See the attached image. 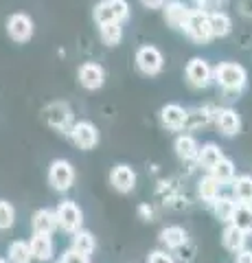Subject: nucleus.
Instances as JSON below:
<instances>
[{
    "label": "nucleus",
    "mask_w": 252,
    "mask_h": 263,
    "mask_svg": "<svg viewBox=\"0 0 252 263\" xmlns=\"http://www.w3.org/2000/svg\"><path fill=\"white\" fill-rule=\"evenodd\" d=\"M213 79L219 84V88L224 90L226 97L237 99L243 92L246 84H248V72H246V68H243L241 64L224 62L213 70Z\"/></svg>",
    "instance_id": "1"
},
{
    "label": "nucleus",
    "mask_w": 252,
    "mask_h": 263,
    "mask_svg": "<svg viewBox=\"0 0 252 263\" xmlns=\"http://www.w3.org/2000/svg\"><path fill=\"white\" fill-rule=\"evenodd\" d=\"M92 18L96 24H105V22L123 24L129 18V5H127V0H101L94 7Z\"/></svg>",
    "instance_id": "2"
},
{
    "label": "nucleus",
    "mask_w": 252,
    "mask_h": 263,
    "mask_svg": "<svg viewBox=\"0 0 252 263\" xmlns=\"http://www.w3.org/2000/svg\"><path fill=\"white\" fill-rule=\"evenodd\" d=\"M42 114H44V121L53 129L62 132V134H70V127H72V123H75V119H72V110H70V105L66 101L48 103L42 110Z\"/></svg>",
    "instance_id": "3"
},
{
    "label": "nucleus",
    "mask_w": 252,
    "mask_h": 263,
    "mask_svg": "<svg viewBox=\"0 0 252 263\" xmlns=\"http://www.w3.org/2000/svg\"><path fill=\"white\" fill-rule=\"evenodd\" d=\"M186 35H189L193 42L198 44H206L210 37V24H208V11H200V9H191V15L186 20L184 29Z\"/></svg>",
    "instance_id": "4"
},
{
    "label": "nucleus",
    "mask_w": 252,
    "mask_h": 263,
    "mask_svg": "<svg viewBox=\"0 0 252 263\" xmlns=\"http://www.w3.org/2000/svg\"><path fill=\"white\" fill-rule=\"evenodd\" d=\"M55 215H57V228L66 230V233H75V230L81 228V224H84V213H81V209L77 206L75 202H62L57 209H55Z\"/></svg>",
    "instance_id": "5"
},
{
    "label": "nucleus",
    "mask_w": 252,
    "mask_h": 263,
    "mask_svg": "<svg viewBox=\"0 0 252 263\" xmlns=\"http://www.w3.org/2000/svg\"><path fill=\"white\" fill-rule=\"evenodd\" d=\"M136 66L138 70L143 72V75H158V72L162 70V66H165V60H162V53L158 51L156 46H141L136 53Z\"/></svg>",
    "instance_id": "6"
},
{
    "label": "nucleus",
    "mask_w": 252,
    "mask_h": 263,
    "mask_svg": "<svg viewBox=\"0 0 252 263\" xmlns=\"http://www.w3.org/2000/svg\"><path fill=\"white\" fill-rule=\"evenodd\" d=\"M186 81L193 86V88H208L210 81H213V68L208 66L206 60L202 57H193V60L186 64Z\"/></svg>",
    "instance_id": "7"
},
{
    "label": "nucleus",
    "mask_w": 252,
    "mask_h": 263,
    "mask_svg": "<svg viewBox=\"0 0 252 263\" xmlns=\"http://www.w3.org/2000/svg\"><path fill=\"white\" fill-rule=\"evenodd\" d=\"M48 182L55 191H68L75 182V171H72V164L68 160H55L48 169Z\"/></svg>",
    "instance_id": "8"
},
{
    "label": "nucleus",
    "mask_w": 252,
    "mask_h": 263,
    "mask_svg": "<svg viewBox=\"0 0 252 263\" xmlns=\"http://www.w3.org/2000/svg\"><path fill=\"white\" fill-rule=\"evenodd\" d=\"M68 136L79 149H92V147H96V143H99V132H96V127L90 121L72 123Z\"/></svg>",
    "instance_id": "9"
},
{
    "label": "nucleus",
    "mask_w": 252,
    "mask_h": 263,
    "mask_svg": "<svg viewBox=\"0 0 252 263\" xmlns=\"http://www.w3.org/2000/svg\"><path fill=\"white\" fill-rule=\"evenodd\" d=\"M7 33L13 42L24 44L33 37V20L29 18L27 13H13L7 20Z\"/></svg>",
    "instance_id": "10"
},
{
    "label": "nucleus",
    "mask_w": 252,
    "mask_h": 263,
    "mask_svg": "<svg viewBox=\"0 0 252 263\" xmlns=\"http://www.w3.org/2000/svg\"><path fill=\"white\" fill-rule=\"evenodd\" d=\"M77 77H79V84L86 90H99L103 86V81H105V70H103L101 64L86 62V64L79 66Z\"/></svg>",
    "instance_id": "11"
},
{
    "label": "nucleus",
    "mask_w": 252,
    "mask_h": 263,
    "mask_svg": "<svg viewBox=\"0 0 252 263\" xmlns=\"http://www.w3.org/2000/svg\"><path fill=\"white\" fill-rule=\"evenodd\" d=\"M110 184L117 189L119 193H129L136 186V171L129 164H117L110 174Z\"/></svg>",
    "instance_id": "12"
},
{
    "label": "nucleus",
    "mask_w": 252,
    "mask_h": 263,
    "mask_svg": "<svg viewBox=\"0 0 252 263\" xmlns=\"http://www.w3.org/2000/svg\"><path fill=\"white\" fill-rule=\"evenodd\" d=\"M162 11H165V20H167L169 27L182 31L186 20H189V15H191V7H186L184 3H180V0H171V3L162 5Z\"/></svg>",
    "instance_id": "13"
},
{
    "label": "nucleus",
    "mask_w": 252,
    "mask_h": 263,
    "mask_svg": "<svg viewBox=\"0 0 252 263\" xmlns=\"http://www.w3.org/2000/svg\"><path fill=\"white\" fill-rule=\"evenodd\" d=\"M215 123L224 136H235L241 132V119H239L237 110H232V108L215 110Z\"/></svg>",
    "instance_id": "14"
},
{
    "label": "nucleus",
    "mask_w": 252,
    "mask_h": 263,
    "mask_svg": "<svg viewBox=\"0 0 252 263\" xmlns=\"http://www.w3.org/2000/svg\"><path fill=\"white\" fill-rule=\"evenodd\" d=\"M160 121L167 129H184V121H186V110L178 103H167L160 110Z\"/></svg>",
    "instance_id": "15"
},
{
    "label": "nucleus",
    "mask_w": 252,
    "mask_h": 263,
    "mask_svg": "<svg viewBox=\"0 0 252 263\" xmlns=\"http://www.w3.org/2000/svg\"><path fill=\"white\" fill-rule=\"evenodd\" d=\"M29 248L33 259L37 261H48L53 257V239L51 235H44V233H33V239L29 241Z\"/></svg>",
    "instance_id": "16"
},
{
    "label": "nucleus",
    "mask_w": 252,
    "mask_h": 263,
    "mask_svg": "<svg viewBox=\"0 0 252 263\" xmlns=\"http://www.w3.org/2000/svg\"><path fill=\"white\" fill-rule=\"evenodd\" d=\"M210 209H213L215 217L219 221H226V224H230L232 213H235V209H237V200H235L232 195H222V193H219L215 200L210 202Z\"/></svg>",
    "instance_id": "17"
},
{
    "label": "nucleus",
    "mask_w": 252,
    "mask_h": 263,
    "mask_svg": "<svg viewBox=\"0 0 252 263\" xmlns=\"http://www.w3.org/2000/svg\"><path fill=\"white\" fill-rule=\"evenodd\" d=\"M31 224H33V233L53 235V230L57 228V215H55V211H51V209H40V211H35Z\"/></svg>",
    "instance_id": "18"
},
{
    "label": "nucleus",
    "mask_w": 252,
    "mask_h": 263,
    "mask_svg": "<svg viewBox=\"0 0 252 263\" xmlns=\"http://www.w3.org/2000/svg\"><path fill=\"white\" fill-rule=\"evenodd\" d=\"M215 119V108L204 105V108H195V110H186V121H184V129H198L208 125Z\"/></svg>",
    "instance_id": "19"
},
{
    "label": "nucleus",
    "mask_w": 252,
    "mask_h": 263,
    "mask_svg": "<svg viewBox=\"0 0 252 263\" xmlns=\"http://www.w3.org/2000/svg\"><path fill=\"white\" fill-rule=\"evenodd\" d=\"M222 241H224V248L226 250H230L237 254L241 248H246V241H248V233H243L241 228H237L235 224H228L224 228V237H222Z\"/></svg>",
    "instance_id": "20"
},
{
    "label": "nucleus",
    "mask_w": 252,
    "mask_h": 263,
    "mask_svg": "<svg viewBox=\"0 0 252 263\" xmlns=\"http://www.w3.org/2000/svg\"><path fill=\"white\" fill-rule=\"evenodd\" d=\"M208 24L213 37H226L232 31V20L224 11H208Z\"/></svg>",
    "instance_id": "21"
},
{
    "label": "nucleus",
    "mask_w": 252,
    "mask_h": 263,
    "mask_svg": "<svg viewBox=\"0 0 252 263\" xmlns=\"http://www.w3.org/2000/svg\"><path fill=\"white\" fill-rule=\"evenodd\" d=\"M176 154L180 156L184 162H193V160H198L200 145H198V141H195L193 136L182 134V136L176 138Z\"/></svg>",
    "instance_id": "22"
},
{
    "label": "nucleus",
    "mask_w": 252,
    "mask_h": 263,
    "mask_svg": "<svg viewBox=\"0 0 252 263\" xmlns=\"http://www.w3.org/2000/svg\"><path fill=\"white\" fill-rule=\"evenodd\" d=\"M160 241L171 250H178L180 246H184L189 241V233L182 228V226H167L165 230L160 233Z\"/></svg>",
    "instance_id": "23"
},
{
    "label": "nucleus",
    "mask_w": 252,
    "mask_h": 263,
    "mask_svg": "<svg viewBox=\"0 0 252 263\" xmlns=\"http://www.w3.org/2000/svg\"><path fill=\"white\" fill-rule=\"evenodd\" d=\"M94 248H96V241H94L92 233H88V230H81V228L72 233V248L70 250L90 257V254L94 252Z\"/></svg>",
    "instance_id": "24"
},
{
    "label": "nucleus",
    "mask_w": 252,
    "mask_h": 263,
    "mask_svg": "<svg viewBox=\"0 0 252 263\" xmlns=\"http://www.w3.org/2000/svg\"><path fill=\"white\" fill-rule=\"evenodd\" d=\"M208 174L213 176L219 184H230L232 178H235V164L228 158H222V160H217L213 167L208 169Z\"/></svg>",
    "instance_id": "25"
},
{
    "label": "nucleus",
    "mask_w": 252,
    "mask_h": 263,
    "mask_svg": "<svg viewBox=\"0 0 252 263\" xmlns=\"http://www.w3.org/2000/svg\"><path fill=\"white\" fill-rule=\"evenodd\" d=\"M222 186H224V184H219L210 174L204 176V178L200 180V184H198V193H200V197H202V202H206L208 206H210V202H213L215 197L222 193Z\"/></svg>",
    "instance_id": "26"
},
{
    "label": "nucleus",
    "mask_w": 252,
    "mask_h": 263,
    "mask_svg": "<svg viewBox=\"0 0 252 263\" xmlns=\"http://www.w3.org/2000/svg\"><path fill=\"white\" fill-rule=\"evenodd\" d=\"M232 197L237 202L243 204H250L252 202V178L250 176H239V178H232Z\"/></svg>",
    "instance_id": "27"
},
{
    "label": "nucleus",
    "mask_w": 252,
    "mask_h": 263,
    "mask_svg": "<svg viewBox=\"0 0 252 263\" xmlns=\"http://www.w3.org/2000/svg\"><path fill=\"white\" fill-rule=\"evenodd\" d=\"M99 33L105 46H117L123 40V24L121 22H105L99 24Z\"/></svg>",
    "instance_id": "28"
},
{
    "label": "nucleus",
    "mask_w": 252,
    "mask_h": 263,
    "mask_svg": "<svg viewBox=\"0 0 252 263\" xmlns=\"http://www.w3.org/2000/svg\"><path fill=\"white\" fill-rule=\"evenodd\" d=\"M224 158V154H222V149L215 145V143H206V145H202L200 147V154H198V164L200 167H204L206 171L213 167V164L217 162V160H222Z\"/></svg>",
    "instance_id": "29"
},
{
    "label": "nucleus",
    "mask_w": 252,
    "mask_h": 263,
    "mask_svg": "<svg viewBox=\"0 0 252 263\" xmlns=\"http://www.w3.org/2000/svg\"><path fill=\"white\" fill-rule=\"evenodd\" d=\"M230 224H235L237 228H241L243 233L250 235V230H252V206L250 204L237 202V209H235V213H232Z\"/></svg>",
    "instance_id": "30"
},
{
    "label": "nucleus",
    "mask_w": 252,
    "mask_h": 263,
    "mask_svg": "<svg viewBox=\"0 0 252 263\" xmlns=\"http://www.w3.org/2000/svg\"><path fill=\"white\" fill-rule=\"evenodd\" d=\"M9 261L11 263H31L33 261V254H31V248L27 241H13L9 246Z\"/></svg>",
    "instance_id": "31"
},
{
    "label": "nucleus",
    "mask_w": 252,
    "mask_h": 263,
    "mask_svg": "<svg viewBox=\"0 0 252 263\" xmlns=\"http://www.w3.org/2000/svg\"><path fill=\"white\" fill-rule=\"evenodd\" d=\"M15 221V209L7 200H0V230L11 228Z\"/></svg>",
    "instance_id": "32"
},
{
    "label": "nucleus",
    "mask_w": 252,
    "mask_h": 263,
    "mask_svg": "<svg viewBox=\"0 0 252 263\" xmlns=\"http://www.w3.org/2000/svg\"><path fill=\"white\" fill-rule=\"evenodd\" d=\"M147 263H176V261H173L171 254L165 252V250H153V252L149 254Z\"/></svg>",
    "instance_id": "33"
},
{
    "label": "nucleus",
    "mask_w": 252,
    "mask_h": 263,
    "mask_svg": "<svg viewBox=\"0 0 252 263\" xmlns=\"http://www.w3.org/2000/svg\"><path fill=\"white\" fill-rule=\"evenodd\" d=\"M60 263H90V261H88L86 254H79V252H75V250H68V252L62 257Z\"/></svg>",
    "instance_id": "34"
},
{
    "label": "nucleus",
    "mask_w": 252,
    "mask_h": 263,
    "mask_svg": "<svg viewBox=\"0 0 252 263\" xmlns=\"http://www.w3.org/2000/svg\"><path fill=\"white\" fill-rule=\"evenodd\" d=\"M138 215H141V219H143V221H151L153 211H151L149 204H141V206H138Z\"/></svg>",
    "instance_id": "35"
},
{
    "label": "nucleus",
    "mask_w": 252,
    "mask_h": 263,
    "mask_svg": "<svg viewBox=\"0 0 252 263\" xmlns=\"http://www.w3.org/2000/svg\"><path fill=\"white\" fill-rule=\"evenodd\" d=\"M237 263H252V250L241 248V250L237 252Z\"/></svg>",
    "instance_id": "36"
},
{
    "label": "nucleus",
    "mask_w": 252,
    "mask_h": 263,
    "mask_svg": "<svg viewBox=\"0 0 252 263\" xmlns=\"http://www.w3.org/2000/svg\"><path fill=\"white\" fill-rule=\"evenodd\" d=\"M143 7H147V9H162V5H165V0H141Z\"/></svg>",
    "instance_id": "37"
},
{
    "label": "nucleus",
    "mask_w": 252,
    "mask_h": 263,
    "mask_svg": "<svg viewBox=\"0 0 252 263\" xmlns=\"http://www.w3.org/2000/svg\"><path fill=\"white\" fill-rule=\"evenodd\" d=\"M0 263H7V261H5V259H0Z\"/></svg>",
    "instance_id": "38"
},
{
    "label": "nucleus",
    "mask_w": 252,
    "mask_h": 263,
    "mask_svg": "<svg viewBox=\"0 0 252 263\" xmlns=\"http://www.w3.org/2000/svg\"><path fill=\"white\" fill-rule=\"evenodd\" d=\"M250 206H252V202H250Z\"/></svg>",
    "instance_id": "39"
}]
</instances>
